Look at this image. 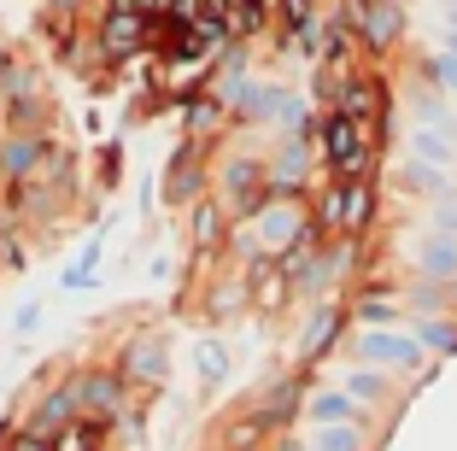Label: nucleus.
Masks as SVG:
<instances>
[{
	"label": "nucleus",
	"instance_id": "7c9ffc66",
	"mask_svg": "<svg viewBox=\"0 0 457 451\" xmlns=\"http://www.w3.org/2000/svg\"><path fill=\"white\" fill-rule=\"evenodd\" d=\"M212 451H217V446H212Z\"/></svg>",
	"mask_w": 457,
	"mask_h": 451
},
{
	"label": "nucleus",
	"instance_id": "f257e3e1",
	"mask_svg": "<svg viewBox=\"0 0 457 451\" xmlns=\"http://www.w3.org/2000/svg\"><path fill=\"white\" fill-rule=\"evenodd\" d=\"M317 153H323V171L335 176V182H346V176H370V164H376V141H370V129L352 123L340 106H328L323 123H317Z\"/></svg>",
	"mask_w": 457,
	"mask_h": 451
},
{
	"label": "nucleus",
	"instance_id": "4468645a",
	"mask_svg": "<svg viewBox=\"0 0 457 451\" xmlns=\"http://www.w3.org/2000/svg\"><path fill=\"white\" fill-rule=\"evenodd\" d=\"M77 416V381H65L59 393H47V405H36V416H29V428H41V434H59V428Z\"/></svg>",
	"mask_w": 457,
	"mask_h": 451
},
{
	"label": "nucleus",
	"instance_id": "cd10ccee",
	"mask_svg": "<svg viewBox=\"0 0 457 451\" xmlns=\"http://www.w3.org/2000/svg\"><path fill=\"white\" fill-rule=\"evenodd\" d=\"M428 77L440 82L445 94H457V54H440V59H434V65H428Z\"/></svg>",
	"mask_w": 457,
	"mask_h": 451
},
{
	"label": "nucleus",
	"instance_id": "f03ea898",
	"mask_svg": "<svg viewBox=\"0 0 457 451\" xmlns=\"http://www.w3.org/2000/svg\"><path fill=\"white\" fill-rule=\"evenodd\" d=\"M311 217L323 223V235L358 240L363 229L376 223V182H370V176H346V182L328 176V188H323V199L311 205Z\"/></svg>",
	"mask_w": 457,
	"mask_h": 451
},
{
	"label": "nucleus",
	"instance_id": "2eb2a0df",
	"mask_svg": "<svg viewBox=\"0 0 457 451\" xmlns=\"http://www.w3.org/2000/svg\"><path fill=\"white\" fill-rule=\"evenodd\" d=\"M100 446H106V422H95V416H71L54 434V451H100Z\"/></svg>",
	"mask_w": 457,
	"mask_h": 451
},
{
	"label": "nucleus",
	"instance_id": "39448f33",
	"mask_svg": "<svg viewBox=\"0 0 457 451\" xmlns=\"http://www.w3.org/2000/svg\"><path fill=\"white\" fill-rule=\"evenodd\" d=\"M270 199V171L258 159H228L223 171V212L228 223H246V217H258V205Z\"/></svg>",
	"mask_w": 457,
	"mask_h": 451
},
{
	"label": "nucleus",
	"instance_id": "6ab92c4d",
	"mask_svg": "<svg viewBox=\"0 0 457 451\" xmlns=\"http://www.w3.org/2000/svg\"><path fill=\"white\" fill-rule=\"evenodd\" d=\"M352 317H358L363 329H387V322H399V317H404V305H393L387 293H363L358 305H352Z\"/></svg>",
	"mask_w": 457,
	"mask_h": 451
},
{
	"label": "nucleus",
	"instance_id": "f3484780",
	"mask_svg": "<svg viewBox=\"0 0 457 451\" xmlns=\"http://www.w3.org/2000/svg\"><path fill=\"white\" fill-rule=\"evenodd\" d=\"M417 270H422L428 281H452V276H457V240H452V235L428 240V246L417 253Z\"/></svg>",
	"mask_w": 457,
	"mask_h": 451
},
{
	"label": "nucleus",
	"instance_id": "412c9836",
	"mask_svg": "<svg viewBox=\"0 0 457 451\" xmlns=\"http://www.w3.org/2000/svg\"><path fill=\"white\" fill-rule=\"evenodd\" d=\"M381 393H387L381 370H352V375H346V398H352V405H376Z\"/></svg>",
	"mask_w": 457,
	"mask_h": 451
},
{
	"label": "nucleus",
	"instance_id": "7ed1b4c3",
	"mask_svg": "<svg viewBox=\"0 0 457 451\" xmlns=\"http://www.w3.org/2000/svg\"><path fill=\"white\" fill-rule=\"evenodd\" d=\"M153 47V13L141 0H106L100 13V54L106 59H135Z\"/></svg>",
	"mask_w": 457,
	"mask_h": 451
},
{
	"label": "nucleus",
	"instance_id": "b1692460",
	"mask_svg": "<svg viewBox=\"0 0 457 451\" xmlns=\"http://www.w3.org/2000/svg\"><path fill=\"white\" fill-rule=\"evenodd\" d=\"M95 264H100V240H88V246H82V258L65 270V288H82V281L95 276Z\"/></svg>",
	"mask_w": 457,
	"mask_h": 451
},
{
	"label": "nucleus",
	"instance_id": "9b49d317",
	"mask_svg": "<svg viewBox=\"0 0 457 451\" xmlns=\"http://www.w3.org/2000/svg\"><path fill=\"white\" fill-rule=\"evenodd\" d=\"M270 434H276V428H270L258 411H246V416H235V422L217 428V451H258Z\"/></svg>",
	"mask_w": 457,
	"mask_h": 451
},
{
	"label": "nucleus",
	"instance_id": "dca6fc26",
	"mask_svg": "<svg viewBox=\"0 0 457 451\" xmlns=\"http://www.w3.org/2000/svg\"><path fill=\"white\" fill-rule=\"evenodd\" d=\"M223 229H228L223 199H194V246L200 253H212L217 240H223Z\"/></svg>",
	"mask_w": 457,
	"mask_h": 451
},
{
	"label": "nucleus",
	"instance_id": "a878e982",
	"mask_svg": "<svg viewBox=\"0 0 457 451\" xmlns=\"http://www.w3.org/2000/svg\"><path fill=\"white\" fill-rule=\"evenodd\" d=\"M200 375L205 381H223V346L217 340H200Z\"/></svg>",
	"mask_w": 457,
	"mask_h": 451
},
{
	"label": "nucleus",
	"instance_id": "c85d7f7f",
	"mask_svg": "<svg viewBox=\"0 0 457 451\" xmlns=\"http://www.w3.org/2000/svg\"><path fill=\"white\" fill-rule=\"evenodd\" d=\"M311 24V0H282V29H305Z\"/></svg>",
	"mask_w": 457,
	"mask_h": 451
},
{
	"label": "nucleus",
	"instance_id": "6e6552de",
	"mask_svg": "<svg viewBox=\"0 0 457 451\" xmlns=\"http://www.w3.org/2000/svg\"><path fill=\"white\" fill-rule=\"evenodd\" d=\"M164 370H170V358H164V346L153 340V334H141V340H123V358H118V375L135 387H159Z\"/></svg>",
	"mask_w": 457,
	"mask_h": 451
},
{
	"label": "nucleus",
	"instance_id": "0eeeda50",
	"mask_svg": "<svg viewBox=\"0 0 457 451\" xmlns=\"http://www.w3.org/2000/svg\"><path fill=\"white\" fill-rule=\"evenodd\" d=\"M123 393H129V381H123L118 370H88L77 375V416H95V422H118L123 416Z\"/></svg>",
	"mask_w": 457,
	"mask_h": 451
},
{
	"label": "nucleus",
	"instance_id": "20e7f679",
	"mask_svg": "<svg viewBox=\"0 0 457 451\" xmlns=\"http://www.w3.org/2000/svg\"><path fill=\"white\" fill-rule=\"evenodd\" d=\"M335 106L346 112L352 123H363V129H370V141L381 146V135H387V82L376 77V71H370V77H346L335 88Z\"/></svg>",
	"mask_w": 457,
	"mask_h": 451
},
{
	"label": "nucleus",
	"instance_id": "ddd939ff",
	"mask_svg": "<svg viewBox=\"0 0 457 451\" xmlns=\"http://www.w3.org/2000/svg\"><path fill=\"white\" fill-rule=\"evenodd\" d=\"M363 358H370V363H417V346L404 340V334L363 329Z\"/></svg>",
	"mask_w": 457,
	"mask_h": 451
},
{
	"label": "nucleus",
	"instance_id": "9d476101",
	"mask_svg": "<svg viewBox=\"0 0 457 451\" xmlns=\"http://www.w3.org/2000/svg\"><path fill=\"white\" fill-rule=\"evenodd\" d=\"M340 322H346V311H340V305L311 311L305 334H299V352H305V358H328V352H335V334H340Z\"/></svg>",
	"mask_w": 457,
	"mask_h": 451
},
{
	"label": "nucleus",
	"instance_id": "bb28decb",
	"mask_svg": "<svg viewBox=\"0 0 457 451\" xmlns=\"http://www.w3.org/2000/svg\"><path fill=\"white\" fill-rule=\"evenodd\" d=\"M399 182L404 188H428V194H434V188H440V171H434V164H404Z\"/></svg>",
	"mask_w": 457,
	"mask_h": 451
},
{
	"label": "nucleus",
	"instance_id": "4be33fe9",
	"mask_svg": "<svg viewBox=\"0 0 457 451\" xmlns=\"http://www.w3.org/2000/svg\"><path fill=\"white\" fill-rule=\"evenodd\" d=\"M311 416H317V422H358V411H352L346 393H317L311 398Z\"/></svg>",
	"mask_w": 457,
	"mask_h": 451
},
{
	"label": "nucleus",
	"instance_id": "a211bd4d",
	"mask_svg": "<svg viewBox=\"0 0 457 451\" xmlns=\"http://www.w3.org/2000/svg\"><path fill=\"white\" fill-rule=\"evenodd\" d=\"M411 153H417L422 164H434V171H445V164H452V135L417 123V135H411Z\"/></svg>",
	"mask_w": 457,
	"mask_h": 451
},
{
	"label": "nucleus",
	"instance_id": "393cba45",
	"mask_svg": "<svg viewBox=\"0 0 457 451\" xmlns=\"http://www.w3.org/2000/svg\"><path fill=\"white\" fill-rule=\"evenodd\" d=\"M6 451H54V434H41V428H18V434H12V446H6Z\"/></svg>",
	"mask_w": 457,
	"mask_h": 451
},
{
	"label": "nucleus",
	"instance_id": "c756f323",
	"mask_svg": "<svg viewBox=\"0 0 457 451\" xmlns=\"http://www.w3.org/2000/svg\"><path fill=\"white\" fill-rule=\"evenodd\" d=\"M445 41H452V54H457V6H452V36H445Z\"/></svg>",
	"mask_w": 457,
	"mask_h": 451
},
{
	"label": "nucleus",
	"instance_id": "423d86ee",
	"mask_svg": "<svg viewBox=\"0 0 457 451\" xmlns=\"http://www.w3.org/2000/svg\"><path fill=\"white\" fill-rule=\"evenodd\" d=\"M246 299H253L258 311H282L287 299H294V276H287V264L276 253H264V246H253L246 253Z\"/></svg>",
	"mask_w": 457,
	"mask_h": 451
},
{
	"label": "nucleus",
	"instance_id": "5701e85b",
	"mask_svg": "<svg viewBox=\"0 0 457 451\" xmlns=\"http://www.w3.org/2000/svg\"><path fill=\"white\" fill-rule=\"evenodd\" d=\"M417 334L434 346V352H445V358L457 352V329H452V322H417Z\"/></svg>",
	"mask_w": 457,
	"mask_h": 451
},
{
	"label": "nucleus",
	"instance_id": "aec40b11",
	"mask_svg": "<svg viewBox=\"0 0 457 451\" xmlns=\"http://www.w3.org/2000/svg\"><path fill=\"white\" fill-rule=\"evenodd\" d=\"M317 451H363L358 422H323V434H317Z\"/></svg>",
	"mask_w": 457,
	"mask_h": 451
},
{
	"label": "nucleus",
	"instance_id": "1a4fd4ad",
	"mask_svg": "<svg viewBox=\"0 0 457 451\" xmlns=\"http://www.w3.org/2000/svg\"><path fill=\"white\" fill-rule=\"evenodd\" d=\"M200 159H194V141H182L170 153V164H164V199H170V205H194V199H200Z\"/></svg>",
	"mask_w": 457,
	"mask_h": 451
},
{
	"label": "nucleus",
	"instance_id": "f8f14e48",
	"mask_svg": "<svg viewBox=\"0 0 457 451\" xmlns=\"http://www.w3.org/2000/svg\"><path fill=\"white\" fill-rule=\"evenodd\" d=\"M299 393H305V387H299V381H270V387H264V393H258V398H253V411H258V416H264V422H270V428H282V422H287V416H294V411H299Z\"/></svg>",
	"mask_w": 457,
	"mask_h": 451
}]
</instances>
